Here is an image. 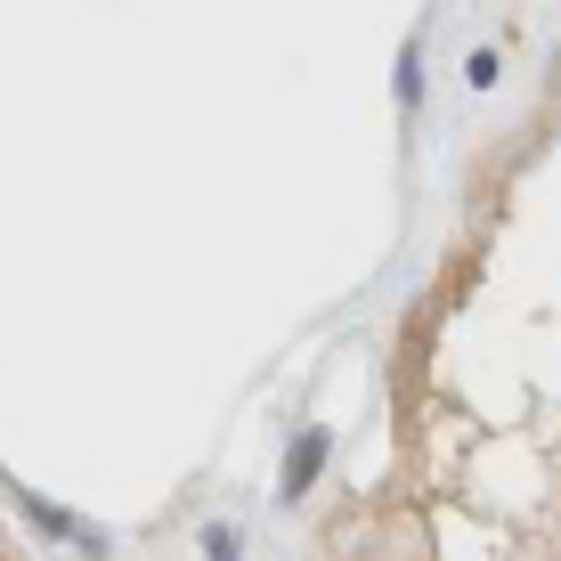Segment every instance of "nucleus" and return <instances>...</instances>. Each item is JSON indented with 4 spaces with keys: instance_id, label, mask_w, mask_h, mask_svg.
I'll return each mask as SVG.
<instances>
[{
    "instance_id": "nucleus-1",
    "label": "nucleus",
    "mask_w": 561,
    "mask_h": 561,
    "mask_svg": "<svg viewBox=\"0 0 561 561\" xmlns=\"http://www.w3.org/2000/svg\"><path fill=\"white\" fill-rule=\"evenodd\" d=\"M325 448H334L325 432H301V439H294V456H285V496H309V489H318V472H325Z\"/></svg>"
},
{
    "instance_id": "nucleus-2",
    "label": "nucleus",
    "mask_w": 561,
    "mask_h": 561,
    "mask_svg": "<svg viewBox=\"0 0 561 561\" xmlns=\"http://www.w3.org/2000/svg\"><path fill=\"white\" fill-rule=\"evenodd\" d=\"M0 561H16V553H9V546H0Z\"/></svg>"
}]
</instances>
